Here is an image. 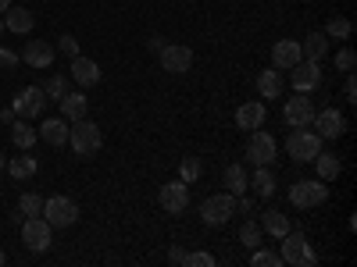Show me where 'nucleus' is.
Returning a JSON list of instances; mask_svg holds the SVG:
<instances>
[{"instance_id": "obj_1", "label": "nucleus", "mask_w": 357, "mask_h": 267, "mask_svg": "<svg viewBox=\"0 0 357 267\" xmlns=\"http://www.w3.org/2000/svg\"><path fill=\"white\" fill-rule=\"evenodd\" d=\"M68 143H72V150L89 161L93 154H100V146H104V132L97 122H89V118H79V122L68 125Z\"/></svg>"}, {"instance_id": "obj_2", "label": "nucleus", "mask_w": 357, "mask_h": 267, "mask_svg": "<svg viewBox=\"0 0 357 267\" xmlns=\"http://www.w3.org/2000/svg\"><path fill=\"white\" fill-rule=\"evenodd\" d=\"M286 154L296 161V164H307L321 154V136L314 129H293L289 139H286Z\"/></svg>"}, {"instance_id": "obj_3", "label": "nucleus", "mask_w": 357, "mask_h": 267, "mask_svg": "<svg viewBox=\"0 0 357 267\" xmlns=\"http://www.w3.org/2000/svg\"><path fill=\"white\" fill-rule=\"evenodd\" d=\"M232 214H236V196L232 193H215V196H207L204 203H200V218H204V225H211V228H222V225H229L232 221Z\"/></svg>"}, {"instance_id": "obj_4", "label": "nucleus", "mask_w": 357, "mask_h": 267, "mask_svg": "<svg viewBox=\"0 0 357 267\" xmlns=\"http://www.w3.org/2000/svg\"><path fill=\"white\" fill-rule=\"evenodd\" d=\"M279 257H282V264H293V267H311V264L318 260V253H314L311 243H307V235L293 232V228L282 235V250H279Z\"/></svg>"}, {"instance_id": "obj_5", "label": "nucleus", "mask_w": 357, "mask_h": 267, "mask_svg": "<svg viewBox=\"0 0 357 267\" xmlns=\"http://www.w3.org/2000/svg\"><path fill=\"white\" fill-rule=\"evenodd\" d=\"M43 218L50 221V228H72L79 221V203L72 196H50L43 200Z\"/></svg>"}, {"instance_id": "obj_6", "label": "nucleus", "mask_w": 357, "mask_h": 267, "mask_svg": "<svg viewBox=\"0 0 357 267\" xmlns=\"http://www.w3.org/2000/svg\"><path fill=\"white\" fill-rule=\"evenodd\" d=\"M325 200H329V186H325L321 178L318 182H307L304 178V182L289 186V203L296 207V211H311V207H321Z\"/></svg>"}, {"instance_id": "obj_7", "label": "nucleus", "mask_w": 357, "mask_h": 267, "mask_svg": "<svg viewBox=\"0 0 357 267\" xmlns=\"http://www.w3.org/2000/svg\"><path fill=\"white\" fill-rule=\"evenodd\" d=\"M50 221L43 218V214H36V218H25L22 221V243L29 246V250H33V253H47L50 250Z\"/></svg>"}, {"instance_id": "obj_8", "label": "nucleus", "mask_w": 357, "mask_h": 267, "mask_svg": "<svg viewBox=\"0 0 357 267\" xmlns=\"http://www.w3.org/2000/svg\"><path fill=\"white\" fill-rule=\"evenodd\" d=\"M11 107H15V114L18 118H40L43 111H47V93H43V86H25V89H18L15 93V100H11Z\"/></svg>"}, {"instance_id": "obj_9", "label": "nucleus", "mask_w": 357, "mask_h": 267, "mask_svg": "<svg viewBox=\"0 0 357 267\" xmlns=\"http://www.w3.org/2000/svg\"><path fill=\"white\" fill-rule=\"evenodd\" d=\"M158 61H161V68L172 72V75H186V72L193 68V50L183 47V43H165V47L158 50Z\"/></svg>"}, {"instance_id": "obj_10", "label": "nucleus", "mask_w": 357, "mask_h": 267, "mask_svg": "<svg viewBox=\"0 0 357 267\" xmlns=\"http://www.w3.org/2000/svg\"><path fill=\"white\" fill-rule=\"evenodd\" d=\"M247 157H250V164H257V168L272 164V161L279 157V143L268 136L264 129H254V132H250V143H247Z\"/></svg>"}, {"instance_id": "obj_11", "label": "nucleus", "mask_w": 357, "mask_h": 267, "mask_svg": "<svg viewBox=\"0 0 357 267\" xmlns=\"http://www.w3.org/2000/svg\"><path fill=\"white\" fill-rule=\"evenodd\" d=\"M314 114H318V111H314V104H311L307 93L286 100V125H293V129H311Z\"/></svg>"}, {"instance_id": "obj_12", "label": "nucleus", "mask_w": 357, "mask_h": 267, "mask_svg": "<svg viewBox=\"0 0 357 267\" xmlns=\"http://www.w3.org/2000/svg\"><path fill=\"white\" fill-rule=\"evenodd\" d=\"M161 207L168 214H183V211H190V186L178 178V182H165L161 186Z\"/></svg>"}, {"instance_id": "obj_13", "label": "nucleus", "mask_w": 357, "mask_h": 267, "mask_svg": "<svg viewBox=\"0 0 357 267\" xmlns=\"http://www.w3.org/2000/svg\"><path fill=\"white\" fill-rule=\"evenodd\" d=\"M289 72H293L289 82H293L296 93H311V89L321 86V65H318V61H296Z\"/></svg>"}, {"instance_id": "obj_14", "label": "nucleus", "mask_w": 357, "mask_h": 267, "mask_svg": "<svg viewBox=\"0 0 357 267\" xmlns=\"http://www.w3.org/2000/svg\"><path fill=\"white\" fill-rule=\"evenodd\" d=\"M311 125H314V132H318L321 139H340V136L347 132V122H343V114H340L336 107H329V111H318Z\"/></svg>"}, {"instance_id": "obj_15", "label": "nucleus", "mask_w": 357, "mask_h": 267, "mask_svg": "<svg viewBox=\"0 0 357 267\" xmlns=\"http://www.w3.org/2000/svg\"><path fill=\"white\" fill-rule=\"evenodd\" d=\"M22 61L29 68H50L54 65V47L47 40H29L25 50H22Z\"/></svg>"}, {"instance_id": "obj_16", "label": "nucleus", "mask_w": 357, "mask_h": 267, "mask_svg": "<svg viewBox=\"0 0 357 267\" xmlns=\"http://www.w3.org/2000/svg\"><path fill=\"white\" fill-rule=\"evenodd\" d=\"M72 79L82 86V89H89V86H97L100 82V65L97 61H89V57H72Z\"/></svg>"}, {"instance_id": "obj_17", "label": "nucleus", "mask_w": 357, "mask_h": 267, "mask_svg": "<svg viewBox=\"0 0 357 267\" xmlns=\"http://www.w3.org/2000/svg\"><path fill=\"white\" fill-rule=\"evenodd\" d=\"M33 25H36V18H33V11H29V8H8L4 11V29H8V33H15V36L33 33Z\"/></svg>"}, {"instance_id": "obj_18", "label": "nucleus", "mask_w": 357, "mask_h": 267, "mask_svg": "<svg viewBox=\"0 0 357 267\" xmlns=\"http://www.w3.org/2000/svg\"><path fill=\"white\" fill-rule=\"evenodd\" d=\"M296 61H301V43L296 40H279L272 47V65L275 68H293Z\"/></svg>"}, {"instance_id": "obj_19", "label": "nucleus", "mask_w": 357, "mask_h": 267, "mask_svg": "<svg viewBox=\"0 0 357 267\" xmlns=\"http://www.w3.org/2000/svg\"><path fill=\"white\" fill-rule=\"evenodd\" d=\"M236 125L240 129H247V132H254V129H261L264 125V104H240L236 107Z\"/></svg>"}, {"instance_id": "obj_20", "label": "nucleus", "mask_w": 357, "mask_h": 267, "mask_svg": "<svg viewBox=\"0 0 357 267\" xmlns=\"http://www.w3.org/2000/svg\"><path fill=\"white\" fill-rule=\"evenodd\" d=\"M36 132H40V139L50 143V146H65V143H68V122H65V118H47Z\"/></svg>"}, {"instance_id": "obj_21", "label": "nucleus", "mask_w": 357, "mask_h": 267, "mask_svg": "<svg viewBox=\"0 0 357 267\" xmlns=\"http://www.w3.org/2000/svg\"><path fill=\"white\" fill-rule=\"evenodd\" d=\"M257 93L264 100H279L282 97V75H279V68H264L257 75Z\"/></svg>"}, {"instance_id": "obj_22", "label": "nucleus", "mask_w": 357, "mask_h": 267, "mask_svg": "<svg viewBox=\"0 0 357 267\" xmlns=\"http://www.w3.org/2000/svg\"><path fill=\"white\" fill-rule=\"evenodd\" d=\"M325 54H329V36H325V33H311V36L301 43V61H318V65H321Z\"/></svg>"}, {"instance_id": "obj_23", "label": "nucleus", "mask_w": 357, "mask_h": 267, "mask_svg": "<svg viewBox=\"0 0 357 267\" xmlns=\"http://www.w3.org/2000/svg\"><path fill=\"white\" fill-rule=\"evenodd\" d=\"M247 189H254V193L264 196V200H268V196H275V175H272V168H268V164L257 168V171L247 178Z\"/></svg>"}, {"instance_id": "obj_24", "label": "nucleus", "mask_w": 357, "mask_h": 267, "mask_svg": "<svg viewBox=\"0 0 357 267\" xmlns=\"http://www.w3.org/2000/svg\"><path fill=\"white\" fill-rule=\"evenodd\" d=\"M36 139H40V132L33 125H25V118H15L11 122V143L18 146V150H33Z\"/></svg>"}, {"instance_id": "obj_25", "label": "nucleus", "mask_w": 357, "mask_h": 267, "mask_svg": "<svg viewBox=\"0 0 357 267\" xmlns=\"http://www.w3.org/2000/svg\"><path fill=\"white\" fill-rule=\"evenodd\" d=\"M222 186L232 196H243L247 193V171H243V164H229L225 175H222Z\"/></svg>"}, {"instance_id": "obj_26", "label": "nucleus", "mask_w": 357, "mask_h": 267, "mask_svg": "<svg viewBox=\"0 0 357 267\" xmlns=\"http://www.w3.org/2000/svg\"><path fill=\"white\" fill-rule=\"evenodd\" d=\"M261 232L272 235V239H282V235L289 232V218L279 214V211H264V214H261Z\"/></svg>"}, {"instance_id": "obj_27", "label": "nucleus", "mask_w": 357, "mask_h": 267, "mask_svg": "<svg viewBox=\"0 0 357 267\" xmlns=\"http://www.w3.org/2000/svg\"><path fill=\"white\" fill-rule=\"evenodd\" d=\"M314 171H318L321 182H336L340 171H343V164H340L336 154H318V157H314Z\"/></svg>"}, {"instance_id": "obj_28", "label": "nucleus", "mask_w": 357, "mask_h": 267, "mask_svg": "<svg viewBox=\"0 0 357 267\" xmlns=\"http://www.w3.org/2000/svg\"><path fill=\"white\" fill-rule=\"evenodd\" d=\"M57 104H61V118H65V122H79V118H86V97L82 93H65Z\"/></svg>"}, {"instance_id": "obj_29", "label": "nucleus", "mask_w": 357, "mask_h": 267, "mask_svg": "<svg viewBox=\"0 0 357 267\" xmlns=\"http://www.w3.org/2000/svg\"><path fill=\"white\" fill-rule=\"evenodd\" d=\"M8 171H11L15 182H25V178H33V175H36V161L22 150L18 157H11V161H8Z\"/></svg>"}, {"instance_id": "obj_30", "label": "nucleus", "mask_w": 357, "mask_h": 267, "mask_svg": "<svg viewBox=\"0 0 357 267\" xmlns=\"http://www.w3.org/2000/svg\"><path fill=\"white\" fill-rule=\"evenodd\" d=\"M240 243H243L247 250H257V246L264 243V232H261V221L247 218V225L240 228Z\"/></svg>"}, {"instance_id": "obj_31", "label": "nucleus", "mask_w": 357, "mask_h": 267, "mask_svg": "<svg viewBox=\"0 0 357 267\" xmlns=\"http://www.w3.org/2000/svg\"><path fill=\"white\" fill-rule=\"evenodd\" d=\"M200 171H204V164H200V157H193V154H186L183 161H178V178H183L186 186H190V182H197Z\"/></svg>"}, {"instance_id": "obj_32", "label": "nucleus", "mask_w": 357, "mask_h": 267, "mask_svg": "<svg viewBox=\"0 0 357 267\" xmlns=\"http://www.w3.org/2000/svg\"><path fill=\"white\" fill-rule=\"evenodd\" d=\"M350 33H354V25H350V18H329V25H325V36L329 40H350Z\"/></svg>"}, {"instance_id": "obj_33", "label": "nucleus", "mask_w": 357, "mask_h": 267, "mask_svg": "<svg viewBox=\"0 0 357 267\" xmlns=\"http://www.w3.org/2000/svg\"><path fill=\"white\" fill-rule=\"evenodd\" d=\"M18 211H22V218H36V214H43V196H36V193H22Z\"/></svg>"}, {"instance_id": "obj_34", "label": "nucleus", "mask_w": 357, "mask_h": 267, "mask_svg": "<svg viewBox=\"0 0 357 267\" xmlns=\"http://www.w3.org/2000/svg\"><path fill=\"white\" fill-rule=\"evenodd\" d=\"M43 93H47V100H61V97L68 93V79H65V75H50V79L43 82Z\"/></svg>"}, {"instance_id": "obj_35", "label": "nucleus", "mask_w": 357, "mask_h": 267, "mask_svg": "<svg viewBox=\"0 0 357 267\" xmlns=\"http://www.w3.org/2000/svg\"><path fill=\"white\" fill-rule=\"evenodd\" d=\"M282 264V257L275 253V250H254V257H250V267H279Z\"/></svg>"}, {"instance_id": "obj_36", "label": "nucleus", "mask_w": 357, "mask_h": 267, "mask_svg": "<svg viewBox=\"0 0 357 267\" xmlns=\"http://www.w3.org/2000/svg\"><path fill=\"white\" fill-rule=\"evenodd\" d=\"M183 264H186V267H215L218 260H215L211 253H204V250H193V253H186Z\"/></svg>"}, {"instance_id": "obj_37", "label": "nucleus", "mask_w": 357, "mask_h": 267, "mask_svg": "<svg viewBox=\"0 0 357 267\" xmlns=\"http://www.w3.org/2000/svg\"><path fill=\"white\" fill-rule=\"evenodd\" d=\"M354 65H357V54H354L350 47H343V50L336 54V68L347 75V72H354Z\"/></svg>"}, {"instance_id": "obj_38", "label": "nucleus", "mask_w": 357, "mask_h": 267, "mask_svg": "<svg viewBox=\"0 0 357 267\" xmlns=\"http://www.w3.org/2000/svg\"><path fill=\"white\" fill-rule=\"evenodd\" d=\"M57 47H61V54H68V57H79V40L75 36H61Z\"/></svg>"}, {"instance_id": "obj_39", "label": "nucleus", "mask_w": 357, "mask_h": 267, "mask_svg": "<svg viewBox=\"0 0 357 267\" xmlns=\"http://www.w3.org/2000/svg\"><path fill=\"white\" fill-rule=\"evenodd\" d=\"M254 211H257V203H254V200H247V196H240V200H236V214L254 218Z\"/></svg>"}, {"instance_id": "obj_40", "label": "nucleus", "mask_w": 357, "mask_h": 267, "mask_svg": "<svg viewBox=\"0 0 357 267\" xmlns=\"http://www.w3.org/2000/svg\"><path fill=\"white\" fill-rule=\"evenodd\" d=\"M22 61V57L15 54V50H8V47H0V68H15Z\"/></svg>"}, {"instance_id": "obj_41", "label": "nucleus", "mask_w": 357, "mask_h": 267, "mask_svg": "<svg viewBox=\"0 0 357 267\" xmlns=\"http://www.w3.org/2000/svg\"><path fill=\"white\" fill-rule=\"evenodd\" d=\"M343 97L350 104H357V82H354V72H347V86H343Z\"/></svg>"}, {"instance_id": "obj_42", "label": "nucleus", "mask_w": 357, "mask_h": 267, "mask_svg": "<svg viewBox=\"0 0 357 267\" xmlns=\"http://www.w3.org/2000/svg\"><path fill=\"white\" fill-rule=\"evenodd\" d=\"M183 260H186V250H183V246H172V250H168V264H175V267H178Z\"/></svg>"}, {"instance_id": "obj_43", "label": "nucleus", "mask_w": 357, "mask_h": 267, "mask_svg": "<svg viewBox=\"0 0 357 267\" xmlns=\"http://www.w3.org/2000/svg\"><path fill=\"white\" fill-rule=\"evenodd\" d=\"M15 118H18V114H15V107H4V111H0V122H4V125H11Z\"/></svg>"}, {"instance_id": "obj_44", "label": "nucleus", "mask_w": 357, "mask_h": 267, "mask_svg": "<svg viewBox=\"0 0 357 267\" xmlns=\"http://www.w3.org/2000/svg\"><path fill=\"white\" fill-rule=\"evenodd\" d=\"M161 47H165V40H161V36H151V50H154V54H158V50H161Z\"/></svg>"}, {"instance_id": "obj_45", "label": "nucleus", "mask_w": 357, "mask_h": 267, "mask_svg": "<svg viewBox=\"0 0 357 267\" xmlns=\"http://www.w3.org/2000/svg\"><path fill=\"white\" fill-rule=\"evenodd\" d=\"M8 8H11V0H0V15H4Z\"/></svg>"}, {"instance_id": "obj_46", "label": "nucleus", "mask_w": 357, "mask_h": 267, "mask_svg": "<svg viewBox=\"0 0 357 267\" xmlns=\"http://www.w3.org/2000/svg\"><path fill=\"white\" fill-rule=\"evenodd\" d=\"M8 264V257H4V250H0V267H4Z\"/></svg>"}, {"instance_id": "obj_47", "label": "nucleus", "mask_w": 357, "mask_h": 267, "mask_svg": "<svg viewBox=\"0 0 357 267\" xmlns=\"http://www.w3.org/2000/svg\"><path fill=\"white\" fill-rule=\"evenodd\" d=\"M4 33H8V29H4V18H0V36H4Z\"/></svg>"}, {"instance_id": "obj_48", "label": "nucleus", "mask_w": 357, "mask_h": 267, "mask_svg": "<svg viewBox=\"0 0 357 267\" xmlns=\"http://www.w3.org/2000/svg\"><path fill=\"white\" fill-rule=\"evenodd\" d=\"M4 164H8V161H4V154H0V168H4Z\"/></svg>"}]
</instances>
